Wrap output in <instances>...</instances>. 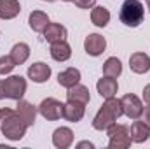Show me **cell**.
<instances>
[{
	"mask_svg": "<svg viewBox=\"0 0 150 149\" xmlns=\"http://www.w3.org/2000/svg\"><path fill=\"white\" fill-rule=\"evenodd\" d=\"M28 23H30V28H32L33 32L44 34L45 27H47L51 21H49V16H47L45 12H42V11H33V12H30Z\"/></svg>",
	"mask_w": 150,
	"mask_h": 149,
	"instance_id": "ac0fdd59",
	"label": "cell"
},
{
	"mask_svg": "<svg viewBox=\"0 0 150 149\" xmlns=\"http://www.w3.org/2000/svg\"><path fill=\"white\" fill-rule=\"evenodd\" d=\"M26 128H28V125H26L16 112L11 114V116L0 125V130H2V133H4V137L9 139V140H21V139L25 137V133H26Z\"/></svg>",
	"mask_w": 150,
	"mask_h": 149,
	"instance_id": "3957f363",
	"label": "cell"
},
{
	"mask_svg": "<svg viewBox=\"0 0 150 149\" xmlns=\"http://www.w3.org/2000/svg\"><path fill=\"white\" fill-rule=\"evenodd\" d=\"M143 100H145L147 105H150V84H147L143 88Z\"/></svg>",
	"mask_w": 150,
	"mask_h": 149,
	"instance_id": "f1b7e54d",
	"label": "cell"
},
{
	"mask_svg": "<svg viewBox=\"0 0 150 149\" xmlns=\"http://www.w3.org/2000/svg\"><path fill=\"white\" fill-rule=\"evenodd\" d=\"M28 77L33 82L42 84V82H45L51 77V67L47 63H44V62H37V63H33V65L28 67Z\"/></svg>",
	"mask_w": 150,
	"mask_h": 149,
	"instance_id": "8fae6325",
	"label": "cell"
},
{
	"mask_svg": "<svg viewBox=\"0 0 150 149\" xmlns=\"http://www.w3.org/2000/svg\"><path fill=\"white\" fill-rule=\"evenodd\" d=\"M86 114V104H80V102H72L68 100L63 107V117L70 123H79Z\"/></svg>",
	"mask_w": 150,
	"mask_h": 149,
	"instance_id": "ba28073f",
	"label": "cell"
},
{
	"mask_svg": "<svg viewBox=\"0 0 150 149\" xmlns=\"http://www.w3.org/2000/svg\"><path fill=\"white\" fill-rule=\"evenodd\" d=\"M16 114L28 125V126H32L33 123H35V119H37V107L35 105H32L30 102H26V100H18V105H16Z\"/></svg>",
	"mask_w": 150,
	"mask_h": 149,
	"instance_id": "30bf717a",
	"label": "cell"
},
{
	"mask_svg": "<svg viewBox=\"0 0 150 149\" xmlns=\"http://www.w3.org/2000/svg\"><path fill=\"white\" fill-rule=\"evenodd\" d=\"M51 56L56 62H67L72 56V47L67 40H59V42H52L51 44Z\"/></svg>",
	"mask_w": 150,
	"mask_h": 149,
	"instance_id": "5bb4252c",
	"label": "cell"
},
{
	"mask_svg": "<svg viewBox=\"0 0 150 149\" xmlns=\"http://www.w3.org/2000/svg\"><path fill=\"white\" fill-rule=\"evenodd\" d=\"M4 88H5V97L12 100H21L23 95L26 93V81L21 75H11L4 79Z\"/></svg>",
	"mask_w": 150,
	"mask_h": 149,
	"instance_id": "277c9868",
	"label": "cell"
},
{
	"mask_svg": "<svg viewBox=\"0 0 150 149\" xmlns=\"http://www.w3.org/2000/svg\"><path fill=\"white\" fill-rule=\"evenodd\" d=\"M14 67H16V63L12 62V58H11V54H4V56H0V75H7L11 74L12 70H14Z\"/></svg>",
	"mask_w": 150,
	"mask_h": 149,
	"instance_id": "d4e9b609",
	"label": "cell"
},
{
	"mask_svg": "<svg viewBox=\"0 0 150 149\" xmlns=\"http://www.w3.org/2000/svg\"><path fill=\"white\" fill-rule=\"evenodd\" d=\"M11 58L16 65H23L28 58H30V46L25 42H18L12 46L11 49Z\"/></svg>",
	"mask_w": 150,
	"mask_h": 149,
	"instance_id": "44dd1931",
	"label": "cell"
},
{
	"mask_svg": "<svg viewBox=\"0 0 150 149\" xmlns=\"http://www.w3.org/2000/svg\"><path fill=\"white\" fill-rule=\"evenodd\" d=\"M44 37L47 42H59V40H67V28L59 23H49L44 30Z\"/></svg>",
	"mask_w": 150,
	"mask_h": 149,
	"instance_id": "9a60e30c",
	"label": "cell"
},
{
	"mask_svg": "<svg viewBox=\"0 0 150 149\" xmlns=\"http://www.w3.org/2000/svg\"><path fill=\"white\" fill-rule=\"evenodd\" d=\"M63 2H72V0H63Z\"/></svg>",
	"mask_w": 150,
	"mask_h": 149,
	"instance_id": "836d02e7",
	"label": "cell"
},
{
	"mask_svg": "<svg viewBox=\"0 0 150 149\" xmlns=\"http://www.w3.org/2000/svg\"><path fill=\"white\" fill-rule=\"evenodd\" d=\"M120 102H122V111H124V114H126L129 119H138V117L142 116V112H143V104H142V100H140L136 95L127 93V95H124V97L120 98Z\"/></svg>",
	"mask_w": 150,
	"mask_h": 149,
	"instance_id": "8992f818",
	"label": "cell"
},
{
	"mask_svg": "<svg viewBox=\"0 0 150 149\" xmlns=\"http://www.w3.org/2000/svg\"><path fill=\"white\" fill-rule=\"evenodd\" d=\"M142 121L145 123V126H149L150 128V105L149 107H143V112H142Z\"/></svg>",
	"mask_w": 150,
	"mask_h": 149,
	"instance_id": "4316f807",
	"label": "cell"
},
{
	"mask_svg": "<svg viewBox=\"0 0 150 149\" xmlns=\"http://www.w3.org/2000/svg\"><path fill=\"white\" fill-rule=\"evenodd\" d=\"M16 111H12V109H9V107H4V109H0V125L11 116V114H14Z\"/></svg>",
	"mask_w": 150,
	"mask_h": 149,
	"instance_id": "83f0119b",
	"label": "cell"
},
{
	"mask_svg": "<svg viewBox=\"0 0 150 149\" xmlns=\"http://www.w3.org/2000/svg\"><path fill=\"white\" fill-rule=\"evenodd\" d=\"M103 74L108 75V77H119V75L122 74V63H120V60L119 58H115V56H110L105 63H103Z\"/></svg>",
	"mask_w": 150,
	"mask_h": 149,
	"instance_id": "603a6c76",
	"label": "cell"
},
{
	"mask_svg": "<svg viewBox=\"0 0 150 149\" xmlns=\"http://www.w3.org/2000/svg\"><path fill=\"white\" fill-rule=\"evenodd\" d=\"M79 9H93L96 5V0H72Z\"/></svg>",
	"mask_w": 150,
	"mask_h": 149,
	"instance_id": "484cf974",
	"label": "cell"
},
{
	"mask_svg": "<svg viewBox=\"0 0 150 149\" xmlns=\"http://www.w3.org/2000/svg\"><path fill=\"white\" fill-rule=\"evenodd\" d=\"M74 142V132L68 128V126H61V128H56L54 133H52V144L54 148L58 149H68Z\"/></svg>",
	"mask_w": 150,
	"mask_h": 149,
	"instance_id": "9c48e42d",
	"label": "cell"
},
{
	"mask_svg": "<svg viewBox=\"0 0 150 149\" xmlns=\"http://www.w3.org/2000/svg\"><path fill=\"white\" fill-rule=\"evenodd\" d=\"M107 47V40L100 34H91L84 40V49L89 56H100Z\"/></svg>",
	"mask_w": 150,
	"mask_h": 149,
	"instance_id": "52a82bcc",
	"label": "cell"
},
{
	"mask_svg": "<svg viewBox=\"0 0 150 149\" xmlns=\"http://www.w3.org/2000/svg\"><path fill=\"white\" fill-rule=\"evenodd\" d=\"M91 21H93V25H96L100 28L107 27L108 21H110V11L107 7H103V5L93 7V11H91Z\"/></svg>",
	"mask_w": 150,
	"mask_h": 149,
	"instance_id": "7402d4cb",
	"label": "cell"
},
{
	"mask_svg": "<svg viewBox=\"0 0 150 149\" xmlns=\"http://www.w3.org/2000/svg\"><path fill=\"white\" fill-rule=\"evenodd\" d=\"M67 98H68V100H72V102L89 104V100H91V95H89V90H87L84 84H75V86H72V88H68Z\"/></svg>",
	"mask_w": 150,
	"mask_h": 149,
	"instance_id": "ffe728a7",
	"label": "cell"
},
{
	"mask_svg": "<svg viewBox=\"0 0 150 149\" xmlns=\"http://www.w3.org/2000/svg\"><path fill=\"white\" fill-rule=\"evenodd\" d=\"M119 18L126 27H131V28L140 27L143 23V18H145L143 4L140 0H126L120 7Z\"/></svg>",
	"mask_w": 150,
	"mask_h": 149,
	"instance_id": "7a4b0ae2",
	"label": "cell"
},
{
	"mask_svg": "<svg viewBox=\"0 0 150 149\" xmlns=\"http://www.w3.org/2000/svg\"><path fill=\"white\" fill-rule=\"evenodd\" d=\"M63 107H65V104H61L59 100H56V98H45V100L40 102L38 112L47 121H56V119L63 117Z\"/></svg>",
	"mask_w": 150,
	"mask_h": 149,
	"instance_id": "5b68a950",
	"label": "cell"
},
{
	"mask_svg": "<svg viewBox=\"0 0 150 149\" xmlns=\"http://www.w3.org/2000/svg\"><path fill=\"white\" fill-rule=\"evenodd\" d=\"M122 114H124V111H122V102L119 98H115V97L105 98V104L101 105V109L96 112V116L93 119V128L103 132L112 123H115Z\"/></svg>",
	"mask_w": 150,
	"mask_h": 149,
	"instance_id": "6da1fadb",
	"label": "cell"
},
{
	"mask_svg": "<svg viewBox=\"0 0 150 149\" xmlns=\"http://www.w3.org/2000/svg\"><path fill=\"white\" fill-rule=\"evenodd\" d=\"M131 137H129V132L127 133H117L110 137V142H108V148L110 149H126L131 146Z\"/></svg>",
	"mask_w": 150,
	"mask_h": 149,
	"instance_id": "cb8c5ba5",
	"label": "cell"
},
{
	"mask_svg": "<svg viewBox=\"0 0 150 149\" xmlns=\"http://www.w3.org/2000/svg\"><path fill=\"white\" fill-rule=\"evenodd\" d=\"M129 67L134 74H145L150 70V56L145 53H133L129 56Z\"/></svg>",
	"mask_w": 150,
	"mask_h": 149,
	"instance_id": "7c38bea8",
	"label": "cell"
},
{
	"mask_svg": "<svg viewBox=\"0 0 150 149\" xmlns=\"http://www.w3.org/2000/svg\"><path fill=\"white\" fill-rule=\"evenodd\" d=\"M96 90L98 93L103 97V98H110V97H115L117 90H119V84H117V79L115 77H101L98 82H96Z\"/></svg>",
	"mask_w": 150,
	"mask_h": 149,
	"instance_id": "4fadbf2b",
	"label": "cell"
},
{
	"mask_svg": "<svg viewBox=\"0 0 150 149\" xmlns=\"http://www.w3.org/2000/svg\"><path fill=\"white\" fill-rule=\"evenodd\" d=\"M147 7L150 9V0H147Z\"/></svg>",
	"mask_w": 150,
	"mask_h": 149,
	"instance_id": "1f68e13d",
	"label": "cell"
},
{
	"mask_svg": "<svg viewBox=\"0 0 150 149\" xmlns=\"http://www.w3.org/2000/svg\"><path fill=\"white\" fill-rule=\"evenodd\" d=\"M129 137H131V140H133V142L142 144V142H145V140L150 137V128H149V126H145V123H143V121H134V123L131 125Z\"/></svg>",
	"mask_w": 150,
	"mask_h": 149,
	"instance_id": "d6986e66",
	"label": "cell"
},
{
	"mask_svg": "<svg viewBox=\"0 0 150 149\" xmlns=\"http://www.w3.org/2000/svg\"><path fill=\"white\" fill-rule=\"evenodd\" d=\"M42 2H54V0H42Z\"/></svg>",
	"mask_w": 150,
	"mask_h": 149,
	"instance_id": "d6a6232c",
	"label": "cell"
},
{
	"mask_svg": "<svg viewBox=\"0 0 150 149\" xmlns=\"http://www.w3.org/2000/svg\"><path fill=\"white\" fill-rule=\"evenodd\" d=\"M77 148H79V149H82V148L94 149V144H93V142H87V140H84V142H79V144H77Z\"/></svg>",
	"mask_w": 150,
	"mask_h": 149,
	"instance_id": "f546056e",
	"label": "cell"
},
{
	"mask_svg": "<svg viewBox=\"0 0 150 149\" xmlns=\"http://www.w3.org/2000/svg\"><path fill=\"white\" fill-rule=\"evenodd\" d=\"M2 98H7L5 97V88H4V81H0V100Z\"/></svg>",
	"mask_w": 150,
	"mask_h": 149,
	"instance_id": "4dcf8cb0",
	"label": "cell"
},
{
	"mask_svg": "<svg viewBox=\"0 0 150 149\" xmlns=\"http://www.w3.org/2000/svg\"><path fill=\"white\" fill-rule=\"evenodd\" d=\"M58 82H59L63 88H67V90L72 88V86H75V84H79V82H80V70L75 69V67H70V69L59 72V74H58Z\"/></svg>",
	"mask_w": 150,
	"mask_h": 149,
	"instance_id": "e0dca14e",
	"label": "cell"
},
{
	"mask_svg": "<svg viewBox=\"0 0 150 149\" xmlns=\"http://www.w3.org/2000/svg\"><path fill=\"white\" fill-rule=\"evenodd\" d=\"M19 12V0H0V19H14Z\"/></svg>",
	"mask_w": 150,
	"mask_h": 149,
	"instance_id": "2e32d148",
	"label": "cell"
}]
</instances>
